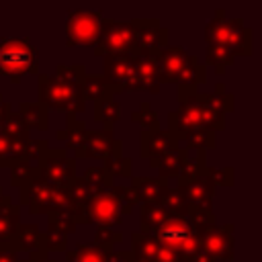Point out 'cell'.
Listing matches in <instances>:
<instances>
[{
    "instance_id": "5",
    "label": "cell",
    "mask_w": 262,
    "mask_h": 262,
    "mask_svg": "<svg viewBox=\"0 0 262 262\" xmlns=\"http://www.w3.org/2000/svg\"><path fill=\"white\" fill-rule=\"evenodd\" d=\"M94 55H131L137 57V43H135V27L131 23H121V20H111L102 18L100 20V33L94 43Z\"/></svg>"
},
{
    "instance_id": "45",
    "label": "cell",
    "mask_w": 262,
    "mask_h": 262,
    "mask_svg": "<svg viewBox=\"0 0 262 262\" xmlns=\"http://www.w3.org/2000/svg\"><path fill=\"white\" fill-rule=\"evenodd\" d=\"M207 176L215 186H233V168H207Z\"/></svg>"
},
{
    "instance_id": "11",
    "label": "cell",
    "mask_w": 262,
    "mask_h": 262,
    "mask_svg": "<svg viewBox=\"0 0 262 262\" xmlns=\"http://www.w3.org/2000/svg\"><path fill=\"white\" fill-rule=\"evenodd\" d=\"M102 78L108 84L113 96L117 92L137 90L135 57H131V55H104V76Z\"/></svg>"
},
{
    "instance_id": "50",
    "label": "cell",
    "mask_w": 262,
    "mask_h": 262,
    "mask_svg": "<svg viewBox=\"0 0 262 262\" xmlns=\"http://www.w3.org/2000/svg\"><path fill=\"white\" fill-rule=\"evenodd\" d=\"M4 199H6V196H4V194H2V188H0V205H2V203H4Z\"/></svg>"
},
{
    "instance_id": "14",
    "label": "cell",
    "mask_w": 262,
    "mask_h": 262,
    "mask_svg": "<svg viewBox=\"0 0 262 262\" xmlns=\"http://www.w3.org/2000/svg\"><path fill=\"white\" fill-rule=\"evenodd\" d=\"M131 242H133L131 254L139 262H180V254L178 252H174L172 248L160 244L156 237H151L147 233L135 231L131 235Z\"/></svg>"
},
{
    "instance_id": "26",
    "label": "cell",
    "mask_w": 262,
    "mask_h": 262,
    "mask_svg": "<svg viewBox=\"0 0 262 262\" xmlns=\"http://www.w3.org/2000/svg\"><path fill=\"white\" fill-rule=\"evenodd\" d=\"M205 174H207L205 151L194 149V156H190V151H188V156H186V160H184V164H182V168H180V172L176 176V184L192 182V180H196V178H201Z\"/></svg>"
},
{
    "instance_id": "27",
    "label": "cell",
    "mask_w": 262,
    "mask_h": 262,
    "mask_svg": "<svg viewBox=\"0 0 262 262\" xmlns=\"http://www.w3.org/2000/svg\"><path fill=\"white\" fill-rule=\"evenodd\" d=\"M139 215H141V233L147 235H151L166 219H170V215L164 211L160 203H141Z\"/></svg>"
},
{
    "instance_id": "38",
    "label": "cell",
    "mask_w": 262,
    "mask_h": 262,
    "mask_svg": "<svg viewBox=\"0 0 262 262\" xmlns=\"http://www.w3.org/2000/svg\"><path fill=\"white\" fill-rule=\"evenodd\" d=\"M47 227L57 231V233H63V235H70L76 231L78 223L74 221V217L66 211H55V213H49L47 215Z\"/></svg>"
},
{
    "instance_id": "34",
    "label": "cell",
    "mask_w": 262,
    "mask_h": 262,
    "mask_svg": "<svg viewBox=\"0 0 262 262\" xmlns=\"http://www.w3.org/2000/svg\"><path fill=\"white\" fill-rule=\"evenodd\" d=\"M37 172H39V166H31V164H27L25 160H20V162H16L14 166H10V182H12V186L23 188V186H27L29 182H33V180L39 178Z\"/></svg>"
},
{
    "instance_id": "42",
    "label": "cell",
    "mask_w": 262,
    "mask_h": 262,
    "mask_svg": "<svg viewBox=\"0 0 262 262\" xmlns=\"http://www.w3.org/2000/svg\"><path fill=\"white\" fill-rule=\"evenodd\" d=\"M131 119H133L137 125H141V129H145V131H156V129H160V119H158V115L154 113V108H151L147 102H141V106L131 115Z\"/></svg>"
},
{
    "instance_id": "6",
    "label": "cell",
    "mask_w": 262,
    "mask_h": 262,
    "mask_svg": "<svg viewBox=\"0 0 262 262\" xmlns=\"http://www.w3.org/2000/svg\"><path fill=\"white\" fill-rule=\"evenodd\" d=\"M39 98H41L39 102L45 108L63 111L74 117L84 113L86 108V102L80 96L78 88H72L61 80H57L55 76H47V74H39Z\"/></svg>"
},
{
    "instance_id": "10",
    "label": "cell",
    "mask_w": 262,
    "mask_h": 262,
    "mask_svg": "<svg viewBox=\"0 0 262 262\" xmlns=\"http://www.w3.org/2000/svg\"><path fill=\"white\" fill-rule=\"evenodd\" d=\"M37 176L45 184L66 188L76 178V160L66 149H47L39 162Z\"/></svg>"
},
{
    "instance_id": "13",
    "label": "cell",
    "mask_w": 262,
    "mask_h": 262,
    "mask_svg": "<svg viewBox=\"0 0 262 262\" xmlns=\"http://www.w3.org/2000/svg\"><path fill=\"white\" fill-rule=\"evenodd\" d=\"M135 43L139 55H147L168 47V29L158 18H133Z\"/></svg>"
},
{
    "instance_id": "2",
    "label": "cell",
    "mask_w": 262,
    "mask_h": 262,
    "mask_svg": "<svg viewBox=\"0 0 262 262\" xmlns=\"http://www.w3.org/2000/svg\"><path fill=\"white\" fill-rule=\"evenodd\" d=\"M223 8L217 10V16L205 27L207 45H217L235 55H252V29L246 27L242 18H225Z\"/></svg>"
},
{
    "instance_id": "31",
    "label": "cell",
    "mask_w": 262,
    "mask_h": 262,
    "mask_svg": "<svg viewBox=\"0 0 262 262\" xmlns=\"http://www.w3.org/2000/svg\"><path fill=\"white\" fill-rule=\"evenodd\" d=\"M66 258L68 262H106L108 252L96 244H78V248L68 252Z\"/></svg>"
},
{
    "instance_id": "4",
    "label": "cell",
    "mask_w": 262,
    "mask_h": 262,
    "mask_svg": "<svg viewBox=\"0 0 262 262\" xmlns=\"http://www.w3.org/2000/svg\"><path fill=\"white\" fill-rule=\"evenodd\" d=\"M225 127V119L221 113L203 106V104H180L178 111H172L168 117V131L176 141H184L188 133L194 129H211L219 131Z\"/></svg>"
},
{
    "instance_id": "36",
    "label": "cell",
    "mask_w": 262,
    "mask_h": 262,
    "mask_svg": "<svg viewBox=\"0 0 262 262\" xmlns=\"http://www.w3.org/2000/svg\"><path fill=\"white\" fill-rule=\"evenodd\" d=\"M82 180H84L94 192L111 190V188H113V176H111L104 168H88Z\"/></svg>"
},
{
    "instance_id": "32",
    "label": "cell",
    "mask_w": 262,
    "mask_h": 262,
    "mask_svg": "<svg viewBox=\"0 0 262 262\" xmlns=\"http://www.w3.org/2000/svg\"><path fill=\"white\" fill-rule=\"evenodd\" d=\"M186 221L201 233L209 227H215V213H213V207H194V205H188L186 209Z\"/></svg>"
},
{
    "instance_id": "24",
    "label": "cell",
    "mask_w": 262,
    "mask_h": 262,
    "mask_svg": "<svg viewBox=\"0 0 262 262\" xmlns=\"http://www.w3.org/2000/svg\"><path fill=\"white\" fill-rule=\"evenodd\" d=\"M20 225V207L14 205L8 196L0 205V244L12 242Z\"/></svg>"
},
{
    "instance_id": "51",
    "label": "cell",
    "mask_w": 262,
    "mask_h": 262,
    "mask_svg": "<svg viewBox=\"0 0 262 262\" xmlns=\"http://www.w3.org/2000/svg\"><path fill=\"white\" fill-rule=\"evenodd\" d=\"M180 262H184V260H182V256H180Z\"/></svg>"
},
{
    "instance_id": "19",
    "label": "cell",
    "mask_w": 262,
    "mask_h": 262,
    "mask_svg": "<svg viewBox=\"0 0 262 262\" xmlns=\"http://www.w3.org/2000/svg\"><path fill=\"white\" fill-rule=\"evenodd\" d=\"M129 186L135 190L139 203H160L164 192L170 188L168 180L151 178V176H133Z\"/></svg>"
},
{
    "instance_id": "9",
    "label": "cell",
    "mask_w": 262,
    "mask_h": 262,
    "mask_svg": "<svg viewBox=\"0 0 262 262\" xmlns=\"http://www.w3.org/2000/svg\"><path fill=\"white\" fill-rule=\"evenodd\" d=\"M100 20L102 12L94 10H82L72 8L68 10L66 18V43L70 47L74 45H94L100 33Z\"/></svg>"
},
{
    "instance_id": "3",
    "label": "cell",
    "mask_w": 262,
    "mask_h": 262,
    "mask_svg": "<svg viewBox=\"0 0 262 262\" xmlns=\"http://www.w3.org/2000/svg\"><path fill=\"white\" fill-rule=\"evenodd\" d=\"M39 72V53L29 39H2L0 41V76H8L18 84L25 74Z\"/></svg>"
},
{
    "instance_id": "40",
    "label": "cell",
    "mask_w": 262,
    "mask_h": 262,
    "mask_svg": "<svg viewBox=\"0 0 262 262\" xmlns=\"http://www.w3.org/2000/svg\"><path fill=\"white\" fill-rule=\"evenodd\" d=\"M207 63L213 66L217 74H223L227 70V66L233 63V55L227 49H223V47L207 45Z\"/></svg>"
},
{
    "instance_id": "18",
    "label": "cell",
    "mask_w": 262,
    "mask_h": 262,
    "mask_svg": "<svg viewBox=\"0 0 262 262\" xmlns=\"http://www.w3.org/2000/svg\"><path fill=\"white\" fill-rule=\"evenodd\" d=\"M182 196L186 199L188 205H194V207H213V196H215V184L211 182V178L205 174L192 182H186V184H178L176 186Z\"/></svg>"
},
{
    "instance_id": "43",
    "label": "cell",
    "mask_w": 262,
    "mask_h": 262,
    "mask_svg": "<svg viewBox=\"0 0 262 262\" xmlns=\"http://www.w3.org/2000/svg\"><path fill=\"white\" fill-rule=\"evenodd\" d=\"M123 242V233L121 231H115L111 227H98L96 233H94V244L106 252H113V246L115 244H121Z\"/></svg>"
},
{
    "instance_id": "30",
    "label": "cell",
    "mask_w": 262,
    "mask_h": 262,
    "mask_svg": "<svg viewBox=\"0 0 262 262\" xmlns=\"http://www.w3.org/2000/svg\"><path fill=\"white\" fill-rule=\"evenodd\" d=\"M80 96L84 100H98V98H104V96H113L108 84L104 82L102 76H94V74H86L82 84H80Z\"/></svg>"
},
{
    "instance_id": "21",
    "label": "cell",
    "mask_w": 262,
    "mask_h": 262,
    "mask_svg": "<svg viewBox=\"0 0 262 262\" xmlns=\"http://www.w3.org/2000/svg\"><path fill=\"white\" fill-rule=\"evenodd\" d=\"M186 156H188V149L186 147H178V149L168 151L164 156L149 158V166L156 168V170H160V178L162 180H172V178L176 180V176H178V172H180Z\"/></svg>"
},
{
    "instance_id": "25",
    "label": "cell",
    "mask_w": 262,
    "mask_h": 262,
    "mask_svg": "<svg viewBox=\"0 0 262 262\" xmlns=\"http://www.w3.org/2000/svg\"><path fill=\"white\" fill-rule=\"evenodd\" d=\"M86 125L82 119L74 117V115H68V127H66V133H59L57 137L63 139L66 137V143L70 149H74V154L78 158H82V149H84V141H86Z\"/></svg>"
},
{
    "instance_id": "22",
    "label": "cell",
    "mask_w": 262,
    "mask_h": 262,
    "mask_svg": "<svg viewBox=\"0 0 262 262\" xmlns=\"http://www.w3.org/2000/svg\"><path fill=\"white\" fill-rule=\"evenodd\" d=\"M31 139V137H29ZM23 137H12L4 129H0V168L2 166H14L25 158L27 141Z\"/></svg>"
},
{
    "instance_id": "48",
    "label": "cell",
    "mask_w": 262,
    "mask_h": 262,
    "mask_svg": "<svg viewBox=\"0 0 262 262\" xmlns=\"http://www.w3.org/2000/svg\"><path fill=\"white\" fill-rule=\"evenodd\" d=\"M0 262H20V260L16 258V252H12V250H2V248H0Z\"/></svg>"
},
{
    "instance_id": "46",
    "label": "cell",
    "mask_w": 262,
    "mask_h": 262,
    "mask_svg": "<svg viewBox=\"0 0 262 262\" xmlns=\"http://www.w3.org/2000/svg\"><path fill=\"white\" fill-rule=\"evenodd\" d=\"M135 258H133V254L131 252H127V250H121V252H108V258H106V262H133Z\"/></svg>"
},
{
    "instance_id": "47",
    "label": "cell",
    "mask_w": 262,
    "mask_h": 262,
    "mask_svg": "<svg viewBox=\"0 0 262 262\" xmlns=\"http://www.w3.org/2000/svg\"><path fill=\"white\" fill-rule=\"evenodd\" d=\"M182 260H184V262H215L213 258H209V256L203 254V252H196V254H192V256H182Z\"/></svg>"
},
{
    "instance_id": "33",
    "label": "cell",
    "mask_w": 262,
    "mask_h": 262,
    "mask_svg": "<svg viewBox=\"0 0 262 262\" xmlns=\"http://www.w3.org/2000/svg\"><path fill=\"white\" fill-rule=\"evenodd\" d=\"M160 205L164 207V211L170 217H184L186 209H188V203H186V199L182 196V192L178 188H168L164 192V196L160 199Z\"/></svg>"
},
{
    "instance_id": "8",
    "label": "cell",
    "mask_w": 262,
    "mask_h": 262,
    "mask_svg": "<svg viewBox=\"0 0 262 262\" xmlns=\"http://www.w3.org/2000/svg\"><path fill=\"white\" fill-rule=\"evenodd\" d=\"M160 244L172 248L180 256H192L201 252V233L186 221V217H170L166 219L154 233Z\"/></svg>"
},
{
    "instance_id": "49",
    "label": "cell",
    "mask_w": 262,
    "mask_h": 262,
    "mask_svg": "<svg viewBox=\"0 0 262 262\" xmlns=\"http://www.w3.org/2000/svg\"><path fill=\"white\" fill-rule=\"evenodd\" d=\"M23 262H53V260L47 258V252H37V254H29V260Z\"/></svg>"
},
{
    "instance_id": "39",
    "label": "cell",
    "mask_w": 262,
    "mask_h": 262,
    "mask_svg": "<svg viewBox=\"0 0 262 262\" xmlns=\"http://www.w3.org/2000/svg\"><path fill=\"white\" fill-rule=\"evenodd\" d=\"M113 194L119 199V203H121V215L125 217V215H129L137 205H139V199H137V194H135V190L129 186V184H113Z\"/></svg>"
},
{
    "instance_id": "15",
    "label": "cell",
    "mask_w": 262,
    "mask_h": 262,
    "mask_svg": "<svg viewBox=\"0 0 262 262\" xmlns=\"http://www.w3.org/2000/svg\"><path fill=\"white\" fill-rule=\"evenodd\" d=\"M201 252L213 260L233 258V225L209 227L201 231Z\"/></svg>"
},
{
    "instance_id": "1",
    "label": "cell",
    "mask_w": 262,
    "mask_h": 262,
    "mask_svg": "<svg viewBox=\"0 0 262 262\" xmlns=\"http://www.w3.org/2000/svg\"><path fill=\"white\" fill-rule=\"evenodd\" d=\"M158 68L160 84H178V86H196L207 80L205 66L196 59V55H190L184 47H164L160 51L151 53Z\"/></svg>"
},
{
    "instance_id": "28",
    "label": "cell",
    "mask_w": 262,
    "mask_h": 262,
    "mask_svg": "<svg viewBox=\"0 0 262 262\" xmlns=\"http://www.w3.org/2000/svg\"><path fill=\"white\" fill-rule=\"evenodd\" d=\"M18 119L27 129L43 131L47 127V108L41 102H23L18 106Z\"/></svg>"
},
{
    "instance_id": "41",
    "label": "cell",
    "mask_w": 262,
    "mask_h": 262,
    "mask_svg": "<svg viewBox=\"0 0 262 262\" xmlns=\"http://www.w3.org/2000/svg\"><path fill=\"white\" fill-rule=\"evenodd\" d=\"M104 170L115 178H129L131 172H133V160L131 158H125V156H111V158H104Z\"/></svg>"
},
{
    "instance_id": "23",
    "label": "cell",
    "mask_w": 262,
    "mask_h": 262,
    "mask_svg": "<svg viewBox=\"0 0 262 262\" xmlns=\"http://www.w3.org/2000/svg\"><path fill=\"white\" fill-rule=\"evenodd\" d=\"M12 244H14V252H20V250L29 252V254L45 252V248H43V233L39 231V227L35 223H20Z\"/></svg>"
},
{
    "instance_id": "17",
    "label": "cell",
    "mask_w": 262,
    "mask_h": 262,
    "mask_svg": "<svg viewBox=\"0 0 262 262\" xmlns=\"http://www.w3.org/2000/svg\"><path fill=\"white\" fill-rule=\"evenodd\" d=\"M178 149V141L172 137L170 131H141V158H158L168 151Z\"/></svg>"
},
{
    "instance_id": "12",
    "label": "cell",
    "mask_w": 262,
    "mask_h": 262,
    "mask_svg": "<svg viewBox=\"0 0 262 262\" xmlns=\"http://www.w3.org/2000/svg\"><path fill=\"white\" fill-rule=\"evenodd\" d=\"M86 215L90 219V223H98L100 227H111V225H119L123 221L121 215V203L119 199L113 194V190H100L94 192L88 201L86 207Z\"/></svg>"
},
{
    "instance_id": "29",
    "label": "cell",
    "mask_w": 262,
    "mask_h": 262,
    "mask_svg": "<svg viewBox=\"0 0 262 262\" xmlns=\"http://www.w3.org/2000/svg\"><path fill=\"white\" fill-rule=\"evenodd\" d=\"M121 119V104L115 100V96H104L94 102V121L102 123L104 129H111L113 123Z\"/></svg>"
},
{
    "instance_id": "20",
    "label": "cell",
    "mask_w": 262,
    "mask_h": 262,
    "mask_svg": "<svg viewBox=\"0 0 262 262\" xmlns=\"http://www.w3.org/2000/svg\"><path fill=\"white\" fill-rule=\"evenodd\" d=\"M135 70H137V90H147V92H160V78H158V68L156 59L151 53L147 55H137L135 57Z\"/></svg>"
},
{
    "instance_id": "16",
    "label": "cell",
    "mask_w": 262,
    "mask_h": 262,
    "mask_svg": "<svg viewBox=\"0 0 262 262\" xmlns=\"http://www.w3.org/2000/svg\"><path fill=\"white\" fill-rule=\"evenodd\" d=\"M111 156H123V141L115 139L111 129H102V131H88L86 133V141H84V149H82V158H90V160H104Z\"/></svg>"
},
{
    "instance_id": "7",
    "label": "cell",
    "mask_w": 262,
    "mask_h": 262,
    "mask_svg": "<svg viewBox=\"0 0 262 262\" xmlns=\"http://www.w3.org/2000/svg\"><path fill=\"white\" fill-rule=\"evenodd\" d=\"M20 205L27 207L31 213H47V215L55 213V211L68 213L70 196H68L66 188L45 184L37 178L20 188Z\"/></svg>"
},
{
    "instance_id": "35",
    "label": "cell",
    "mask_w": 262,
    "mask_h": 262,
    "mask_svg": "<svg viewBox=\"0 0 262 262\" xmlns=\"http://www.w3.org/2000/svg\"><path fill=\"white\" fill-rule=\"evenodd\" d=\"M84 76H86V70H84V66H80V63H72V66L59 63V66L55 68V78L61 80L63 84L72 86V88H80Z\"/></svg>"
},
{
    "instance_id": "37",
    "label": "cell",
    "mask_w": 262,
    "mask_h": 262,
    "mask_svg": "<svg viewBox=\"0 0 262 262\" xmlns=\"http://www.w3.org/2000/svg\"><path fill=\"white\" fill-rule=\"evenodd\" d=\"M186 141V149H201V151H207L211 147H215V131L211 129H194L192 133H188V137L184 139Z\"/></svg>"
},
{
    "instance_id": "44",
    "label": "cell",
    "mask_w": 262,
    "mask_h": 262,
    "mask_svg": "<svg viewBox=\"0 0 262 262\" xmlns=\"http://www.w3.org/2000/svg\"><path fill=\"white\" fill-rule=\"evenodd\" d=\"M66 246H68V235L57 233L53 229L43 233V248H45V252H66Z\"/></svg>"
}]
</instances>
